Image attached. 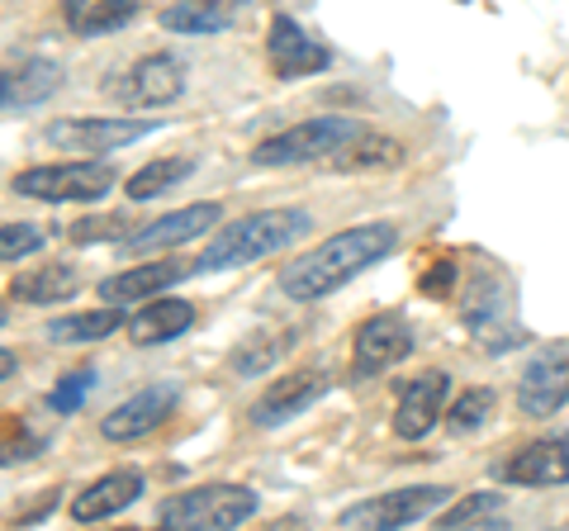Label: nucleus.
Returning a JSON list of instances; mask_svg holds the SVG:
<instances>
[{
  "label": "nucleus",
  "instance_id": "obj_1",
  "mask_svg": "<svg viewBox=\"0 0 569 531\" xmlns=\"http://www.w3.org/2000/svg\"><path fill=\"white\" fill-rule=\"evenodd\" d=\"M395 247H399V223L376 219V223L342 228V233H332L328 242H318L313 252L284 261L276 275V290L284 299H295V304H313V299L337 294L347 280H356L376 261H385Z\"/></svg>",
  "mask_w": 569,
  "mask_h": 531
},
{
  "label": "nucleus",
  "instance_id": "obj_2",
  "mask_svg": "<svg viewBox=\"0 0 569 531\" xmlns=\"http://www.w3.org/2000/svg\"><path fill=\"white\" fill-rule=\"evenodd\" d=\"M309 233H313L309 209H257V214H242L238 223H223L219 233L209 238L200 271H238V266L290 252V247Z\"/></svg>",
  "mask_w": 569,
  "mask_h": 531
},
{
  "label": "nucleus",
  "instance_id": "obj_3",
  "mask_svg": "<svg viewBox=\"0 0 569 531\" xmlns=\"http://www.w3.org/2000/svg\"><path fill=\"white\" fill-rule=\"evenodd\" d=\"M366 123L351 119V114H318V119H305L295 129H280L271 138L247 152L252 167H305V162H328L332 152H342L351 138H361Z\"/></svg>",
  "mask_w": 569,
  "mask_h": 531
},
{
  "label": "nucleus",
  "instance_id": "obj_4",
  "mask_svg": "<svg viewBox=\"0 0 569 531\" xmlns=\"http://www.w3.org/2000/svg\"><path fill=\"white\" fill-rule=\"evenodd\" d=\"M257 508H261V493L247 484H200L157 503V522L181 527V531H209V527L233 531L247 518H257Z\"/></svg>",
  "mask_w": 569,
  "mask_h": 531
},
{
  "label": "nucleus",
  "instance_id": "obj_5",
  "mask_svg": "<svg viewBox=\"0 0 569 531\" xmlns=\"http://www.w3.org/2000/svg\"><path fill=\"white\" fill-rule=\"evenodd\" d=\"M10 190L24 200H43V204H86L114 190V171L100 167L96 157L81 162H48V167H24L10 176Z\"/></svg>",
  "mask_w": 569,
  "mask_h": 531
},
{
  "label": "nucleus",
  "instance_id": "obj_6",
  "mask_svg": "<svg viewBox=\"0 0 569 531\" xmlns=\"http://www.w3.org/2000/svg\"><path fill=\"white\" fill-rule=\"evenodd\" d=\"M167 123L162 119H110V114H86V119H58L39 133V143L48 148H62V152H77V157H100V152H119V148H133L142 138L162 133Z\"/></svg>",
  "mask_w": 569,
  "mask_h": 531
},
{
  "label": "nucleus",
  "instance_id": "obj_7",
  "mask_svg": "<svg viewBox=\"0 0 569 531\" xmlns=\"http://www.w3.org/2000/svg\"><path fill=\"white\" fill-rule=\"evenodd\" d=\"M451 499L447 484H413V489H389L376 499H361L337 512L342 531H395V527H413L427 512H441V503Z\"/></svg>",
  "mask_w": 569,
  "mask_h": 531
},
{
  "label": "nucleus",
  "instance_id": "obj_8",
  "mask_svg": "<svg viewBox=\"0 0 569 531\" xmlns=\"http://www.w3.org/2000/svg\"><path fill=\"white\" fill-rule=\"evenodd\" d=\"M186 91V67L171 52H142L110 81V100L123 110H162Z\"/></svg>",
  "mask_w": 569,
  "mask_h": 531
},
{
  "label": "nucleus",
  "instance_id": "obj_9",
  "mask_svg": "<svg viewBox=\"0 0 569 531\" xmlns=\"http://www.w3.org/2000/svg\"><path fill=\"white\" fill-rule=\"evenodd\" d=\"M408 357H413V328H408V318L399 309L370 313L351 338V375L356 380L385 375V370H395Z\"/></svg>",
  "mask_w": 569,
  "mask_h": 531
},
{
  "label": "nucleus",
  "instance_id": "obj_10",
  "mask_svg": "<svg viewBox=\"0 0 569 531\" xmlns=\"http://www.w3.org/2000/svg\"><path fill=\"white\" fill-rule=\"evenodd\" d=\"M328 370L323 365H299L290 370V375H280L261 389V394L252 399V409H247V418H252V428L271 432V428H284V422H295L299 413H309L318 399L328 394Z\"/></svg>",
  "mask_w": 569,
  "mask_h": 531
},
{
  "label": "nucleus",
  "instance_id": "obj_11",
  "mask_svg": "<svg viewBox=\"0 0 569 531\" xmlns=\"http://www.w3.org/2000/svg\"><path fill=\"white\" fill-rule=\"evenodd\" d=\"M266 62L280 81H299V77H318L332 67V48L318 43L313 33L295 20V14H276L271 29H266Z\"/></svg>",
  "mask_w": 569,
  "mask_h": 531
},
{
  "label": "nucleus",
  "instance_id": "obj_12",
  "mask_svg": "<svg viewBox=\"0 0 569 531\" xmlns=\"http://www.w3.org/2000/svg\"><path fill=\"white\" fill-rule=\"evenodd\" d=\"M223 219V204L219 200H200V204H181V209H171V214L162 219H152V223H142L133 228L129 238L119 242V257H148V252H167V247H181L190 238H204L213 223Z\"/></svg>",
  "mask_w": 569,
  "mask_h": 531
},
{
  "label": "nucleus",
  "instance_id": "obj_13",
  "mask_svg": "<svg viewBox=\"0 0 569 531\" xmlns=\"http://www.w3.org/2000/svg\"><path fill=\"white\" fill-rule=\"evenodd\" d=\"M451 375L447 370H418L413 380H403L399 403H395V437L399 441H422L437 422H447L451 409Z\"/></svg>",
  "mask_w": 569,
  "mask_h": 531
},
{
  "label": "nucleus",
  "instance_id": "obj_14",
  "mask_svg": "<svg viewBox=\"0 0 569 531\" xmlns=\"http://www.w3.org/2000/svg\"><path fill=\"white\" fill-rule=\"evenodd\" d=\"M176 403H181V389H176V384H148V389H138L133 399L114 403V409L100 418V437L119 441V447L142 441V437H152L176 413Z\"/></svg>",
  "mask_w": 569,
  "mask_h": 531
},
{
  "label": "nucleus",
  "instance_id": "obj_15",
  "mask_svg": "<svg viewBox=\"0 0 569 531\" xmlns=\"http://www.w3.org/2000/svg\"><path fill=\"white\" fill-rule=\"evenodd\" d=\"M200 275V257L194 261H181V257H167V261H138L129 271L119 275H104L96 294L104 304H133V299H152V294H167L171 285H181V280Z\"/></svg>",
  "mask_w": 569,
  "mask_h": 531
},
{
  "label": "nucleus",
  "instance_id": "obj_16",
  "mask_svg": "<svg viewBox=\"0 0 569 531\" xmlns=\"http://www.w3.org/2000/svg\"><path fill=\"white\" fill-rule=\"evenodd\" d=\"M569 403V351H541L518 375V409L522 418H550Z\"/></svg>",
  "mask_w": 569,
  "mask_h": 531
},
{
  "label": "nucleus",
  "instance_id": "obj_17",
  "mask_svg": "<svg viewBox=\"0 0 569 531\" xmlns=\"http://www.w3.org/2000/svg\"><path fill=\"white\" fill-rule=\"evenodd\" d=\"M498 480L518 489H556L569 484V437H541L527 441L522 451H512L498 465Z\"/></svg>",
  "mask_w": 569,
  "mask_h": 531
},
{
  "label": "nucleus",
  "instance_id": "obj_18",
  "mask_svg": "<svg viewBox=\"0 0 569 531\" xmlns=\"http://www.w3.org/2000/svg\"><path fill=\"white\" fill-rule=\"evenodd\" d=\"M148 489V474L138 465H119L110 474H100L96 484H86L77 499H71V518L77 522H104V518H119L123 508H133Z\"/></svg>",
  "mask_w": 569,
  "mask_h": 531
},
{
  "label": "nucleus",
  "instance_id": "obj_19",
  "mask_svg": "<svg viewBox=\"0 0 569 531\" xmlns=\"http://www.w3.org/2000/svg\"><path fill=\"white\" fill-rule=\"evenodd\" d=\"M62 86V67L52 58H24L6 67V77H0V104H6V114H20V110H33V104H43L58 96Z\"/></svg>",
  "mask_w": 569,
  "mask_h": 531
},
{
  "label": "nucleus",
  "instance_id": "obj_20",
  "mask_svg": "<svg viewBox=\"0 0 569 531\" xmlns=\"http://www.w3.org/2000/svg\"><path fill=\"white\" fill-rule=\"evenodd\" d=\"M190 323H194V304H190V299L152 294L148 304L129 318V342L133 347H162L171 338H181V332H190Z\"/></svg>",
  "mask_w": 569,
  "mask_h": 531
},
{
  "label": "nucleus",
  "instance_id": "obj_21",
  "mask_svg": "<svg viewBox=\"0 0 569 531\" xmlns=\"http://www.w3.org/2000/svg\"><path fill=\"white\" fill-rule=\"evenodd\" d=\"M119 328H129V313H123V304H100V309H86V313L52 318V323L43 328V338L52 347H91V342L114 338Z\"/></svg>",
  "mask_w": 569,
  "mask_h": 531
},
{
  "label": "nucleus",
  "instance_id": "obj_22",
  "mask_svg": "<svg viewBox=\"0 0 569 531\" xmlns=\"http://www.w3.org/2000/svg\"><path fill=\"white\" fill-rule=\"evenodd\" d=\"M138 0H62V20L81 39H104L138 20Z\"/></svg>",
  "mask_w": 569,
  "mask_h": 531
},
{
  "label": "nucleus",
  "instance_id": "obj_23",
  "mask_svg": "<svg viewBox=\"0 0 569 531\" xmlns=\"http://www.w3.org/2000/svg\"><path fill=\"white\" fill-rule=\"evenodd\" d=\"M77 290V271H71L67 261H43V266H29L10 280V299H20V304H33V309H48L58 304V299H71Z\"/></svg>",
  "mask_w": 569,
  "mask_h": 531
},
{
  "label": "nucleus",
  "instance_id": "obj_24",
  "mask_svg": "<svg viewBox=\"0 0 569 531\" xmlns=\"http://www.w3.org/2000/svg\"><path fill=\"white\" fill-rule=\"evenodd\" d=\"M399 162H403V143H399V138L370 133V129L361 138H351L342 152L328 157L332 171H389V167H399Z\"/></svg>",
  "mask_w": 569,
  "mask_h": 531
},
{
  "label": "nucleus",
  "instance_id": "obj_25",
  "mask_svg": "<svg viewBox=\"0 0 569 531\" xmlns=\"http://www.w3.org/2000/svg\"><path fill=\"white\" fill-rule=\"evenodd\" d=\"M190 171H194L190 157H152V162H142L129 181H123V194H129L133 204H148L157 194H167L171 186H181Z\"/></svg>",
  "mask_w": 569,
  "mask_h": 531
},
{
  "label": "nucleus",
  "instance_id": "obj_26",
  "mask_svg": "<svg viewBox=\"0 0 569 531\" xmlns=\"http://www.w3.org/2000/svg\"><path fill=\"white\" fill-rule=\"evenodd\" d=\"M295 347L290 332H276V338H266V332H252V338H242L233 347V357H228V370L233 375H266V370H276V361L284 357V351Z\"/></svg>",
  "mask_w": 569,
  "mask_h": 531
},
{
  "label": "nucleus",
  "instance_id": "obj_27",
  "mask_svg": "<svg viewBox=\"0 0 569 531\" xmlns=\"http://www.w3.org/2000/svg\"><path fill=\"white\" fill-rule=\"evenodd\" d=\"M233 24V14L204 6V0H176L162 10V29L167 33H186V39H209V33H223Z\"/></svg>",
  "mask_w": 569,
  "mask_h": 531
},
{
  "label": "nucleus",
  "instance_id": "obj_28",
  "mask_svg": "<svg viewBox=\"0 0 569 531\" xmlns=\"http://www.w3.org/2000/svg\"><path fill=\"white\" fill-rule=\"evenodd\" d=\"M498 512H503V493H493V489L466 493V499H456L447 512H437V527H447V531H456V527H498Z\"/></svg>",
  "mask_w": 569,
  "mask_h": 531
},
{
  "label": "nucleus",
  "instance_id": "obj_29",
  "mask_svg": "<svg viewBox=\"0 0 569 531\" xmlns=\"http://www.w3.org/2000/svg\"><path fill=\"white\" fill-rule=\"evenodd\" d=\"M493 403H498V394L489 384H475V389H466L451 409H447V432H456V437H470V432H479L485 422L493 418Z\"/></svg>",
  "mask_w": 569,
  "mask_h": 531
},
{
  "label": "nucleus",
  "instance_id": "obj_30",
  "mask_svg": "<svg viewBox=\"0 0 569 531\" xmlns=\"http://www.w3.org/2000/svg\"><path fill=\"white\" fill-rule=\"evenodd\" d=\"M100 384V370L96 365H77V370H67V375H58V384L48 389V409L52 413H81V403L91 399V389Z\"/></svg>",
  "mask_w": 569,
  "mask_h": 531
},
{
  "label": "nucleus",
  "instance_id": "obj_31",
  "mask_svg": "<svg viewBox=\"0 0 569 531\" xmlns=\"http://www.w3.org/2000/svg\"><path fill=\"white\" fill-rule=\"evenodd\" d=\"M133 233V223L129 214H91V219H77L67 228V238L77 242V247H91V242H110V238H129Z\"/></svg>",
  "mask_w": 569,
  "mask_h": 531
},
{
  "label": "nucleus",
  "instance_id": "obj_32",
  "mask_svg": "<svg viewBox=\"0 0 569 531\" xmlns=\"http://www.w3.org/2000/svg\"><path fill=\"white\" fill-rule=\"evenodd\" d=\"M43 247V233L33 228L29 219H10L6 228H0V257H6L10 266L14 261H24V257H33Z\"/></svg>",
  "mask_w": 569,
  "mask_h": 531
},
{
  "label": "nucleus",
  "instance_id": "obj_33",
  "mask_svg": "<svg viewBox=\"0 0 569 531\" xmlns=\"http://www.w3.org/2000/svg\"><path fill=\"white\" fill-rule=\"evenodd\" d=\"M456 280H460V266L441 257V261H427V266H422V275H418V290H422L427 299H451Z\"/></svg>",
  "mask_w": 569,
  "mask_h": 531
},
{
  "label": "nucleus",
  "instance_id": "obj_34",
  "mask_svg": "<svg viewBox=\"0 0 569 531\" xmlns=\"http://www.w3.org/2000/svg\"><path fill=\"white\" fill-rule=\"evenodd\" d=\"M204 6L223 10V14H242V10H252V0H204Z\"/></svg>",
  "mask_w": 569,
  "mask_h": 531
}]
</instances>
